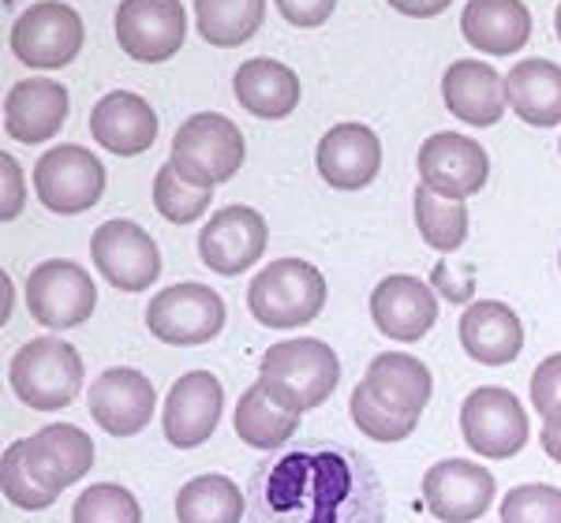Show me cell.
Returning <instances> with one entry per match:
<instances>
[{"instance_id":"6da1fadb","label":"cell","mask_w":561,"mask_h":523,"mask_svg":"<svg viewBox=\"0 0 561 523\" xmlns=\"http://www.w3.org/2000/svg\"><path fill=\"white\" fill-rule=\"evenodd\" d=\"M251 523H386V486L364 453L285 449L248 479Z\"/></svg>"},{"instance_id":"7a4b0ae2","label":"cell","mask_w":561,"mask_h":523,"mask_svg":"<svg viewBox=\"0 0 561 523\" xmlns=\"http://www.w3.org/2000/svg\"><path fill=\"white\" fill-rule=\"evenodd\" d=\"M434 377L415 356L382 351L367 367L364 382L352 390V422L375 441H404L431 404Z\"/></svg>"},{"instance_id":"3957f363","label":"cell","mask_w":561,"mask_h":523,"mask_svg":"<svg viewBox=\"0 0 561 523\" xmlns=\"http://www.w3.org/2000/svg\"><path fill=\"white\" fill-rule=\"evenodd\" d=\"M259 382L296 411H311L330 400L341 382V359L330 345L314 337H296L274 345L262 356Z\"/></svg>"},{"instance_id":"277c9868","label":"cell","mask_w":561,"mask_h":523,"mask_svg":"<svg viewBox=\"0 0 561 523\" xmlns=\"http://www.w3.org/2000/svg\"><path fill=\"white\" fill-rule=\"evenodd\" d=\"M325 306V277L304 258H280L259 269L248 288V311L266 329L307 326Z\"/></svg>"},{"instance_id":"5b68a950","label":"cell","mask_w":561,"mask_h":523,"mask_svg":"<svg viewBox=\"0 0 561 523\" xmlns=\"http://www.w3.org/2000/svg\"><path fill=\"white\" fill-rule=\"evenodd\" d=\"M12 393L34 411H60L83 390V359L68 340H26L8 367Z\"/></svg>"},{"instance_id":"8992f818","label":"cell","mask_w":561,"mask_h":523,"mask_svg":"<svg viewBox=\"0 0 561 523\" xmlns=\"http://www.w3.org/2000/svg\"><path fill=\"white\" fill-rule=\"evenodd\" d=\"M243 158H248V147H243V135L229 116L195 113L173 135V158H169V165L187 184L217 187L240 173Z\"/></svg>"},{"instance_id":"52a82bcc","label":"cell","mask_w":561,"mask_h":523,"mask_svg":"<svg viewBox=\"0 0 561 523\" xmlns=\"http://www.w3.org/2000/svg\"><path fill=\"white\" fill-rule=\"evenodd\" d=\"M98 288L79 262L53 258L26 277V311L45 329H76L94 314Z\"/></svg>"},{"instance_id":"ba28073f","label":"cell","mask_w":561,"mask_h":523,"mask_svg":"<svg viewBox=\"0 0 561 523\" xmlns=\"http://www.w3.org/2000/svg\"><path fill=\"white\" fill-rule=\"evenodd\" d=\"M83 49V20L65 0H38L12 23V53L26 68H68Z\"/></svg>"},{"instance_id":"9c48e42d","label":"cell","mask_w":561,"mask_h":523,"mask_svg":"<svg viewBox=\"0 0 561 523\" xmlns=\"http://www.w3.org/2000/svg\"><path fill=\"white\" fill-rule=\"evenodd\" d=\"M460 434L472 453L486 460H510L528 445V411L510 390L483 385V390L468 393L465 408H460Z\"/></svg>"},{"instance_id":"30bf717a","label":"cell","mask_w":561,"mask_h":523,"mask_svg":"<svg viewBox=\"0 0 561 523\" xmlns=\"http://www.w3.org/2000/svg\"><path fill=\"white\" fill-rule=\"evenodd\" d=\"M147 326L161 345H206L225 329V300L206 284H173L150 300Z\"/></svg>"},{"instance_id":"8fae6325","label":"cell","mask_w":561,"mask_h":523,"mask_svg":"<svg viewBox=\"0 0 561 523\" xmlns=\"http://www.w3.org/2000/svg\"><path fill=\"white\" fill-rule=\"evenodd\" d=\"M34 187L45 210L53 213H87L105 195V165L87 147L65 142L45 150L34 165Z\"/></svg>"},{"instance_id":"7c38bea8","label":"cell","mask_w":561,"mask_h":523,"mask_svg":"<svg viewBox=\"0 0 561 523\" xmlns=\"http://www.w3.org/2000/svg\"><path fill=\"white\" fill-rule=\"evenodd\" d=\"M90 258L116 292H147L161 277V251L135 221H105L90 236Z\"/></svg>"},{"instance_id":"4fadbf2b","label":"cell","mask_w":561,"mask_h":523,"mask_svg":"<svg viewBox=\"0 0 561 523\" xmlns=\"http://www.w3.org/2000/svg\"><path fill=\"white\" fill-rule=\"evenodd\" d=\"M187 38V12L180 0H121L116 42L139 65H161L176 57Z\"/></svg>"},{"instance_id":"5bb4252c","label":"cell","mask_w":561,"mask_h":523,"mask_svg":"<svg viewBox=\"0 0 561 523\" xmlns=\"http://www.w3.org/2000/svg\"><path fill=\"white\" fill-rule=\"evenodd\" d=\"M15 445H20L26 475L57 498L94 467V441L71 422H49L38 434L15 441Z\"/></svg>"},{"instance_id":"9a60e30c","label":"cell","mask_w":561,"mask_h":523,"mask_svg":"<svg viewBox=\"0 0 561 523\" xmlns=\"http://www.w3.org/2000/svg\"><path fill=\"white\" fill-rule=\"evenodd\" d=\"M491 176V158L476 139L457 131H438L420 147V179L442 198H460L483 191Z\"/></svg>"},{"instance_id":"2e32d148","label":"cell","mask_w":561,"mask_h":523,"mask_svg":"<svg viewBox=\"0 0 561 523\" xmlns=\"http://www.w3.org/2000/svg\"><path fill=\"white\" fill-rule=\"evenodd\" d=\"M225 411V385L210 371H192L165 396V411H161V434L173 449H198L221 422Z\"/></svg>"},{"instance_id":"e0dca14e","label":"cell","mask_w":561,"mask_h":523,"mask_svg":"<svg viewBox=\"0 0 561 523\" xmlns=\"http://www.w3.org/2000/svg\"><path fill=\"white\" fill-rule=\"evenodd\" d=\"M266 221L251 206H225L217 210L210 224L198 232V258L206 262V269L221 277H237L243 269H251L266 251Z\"/></svg>"},{"instance_id":"ac0fdd59","label":"cell","mask_w":561,"mask_h":523,"mask_svg":"<svg viewBox=\"0 0 561 523\" xmlns=\"http://www.w3.org/2000/svg\"><path fill=\"white\" fill-rule=\"evenodd\" d=\"M423 501L442 523H472L494 504V475L472 460H442L423 475Z\"/></svg>"},{"instance_id":"d6986e66","label":"cell","mask_w":561,"mask_h":523,"mask_svg":"<svg viewBox=\"0 0 561 523\" xmlns=\"http://www.w3.org/2000/svg\"><path fill=\"white\" fill-rule=\"evenodd\" d=\"M87 400H90L94 422L108 438L139 434L153 419V408H158V393H153V385L147 382V374L131 371V367L102 371V377L90 385Z\"/></svg>"},{"instance_id":"ffe728a7","label":"cell","mask_w":561,"mask_h":523,"mask_svg":"<svg viewBox=\"0 0 561 523\" xmlns=\"http://www.w3.org/2000/svg\"><path fill=\"white\" fill-rule=\"evenodd\" d=\"M370 318L389 340L415 345L434 329L438 322V300L420 277L393 274L370 292Z\"/></svg>"},{"instance_id":"44dd1931","label":"cell","mask_w":561,"mask_h":523,"mask_svg":"<svg viewBox=\"0 0 561 523\" xmlns=\"http://www.w3.org/2000/svg\"><path fill=\"white\" fill-rule=\"evenodd\" d=\"M319 173L337 191H364L382 168V142L367 124H337L319 142Z\"/></svg>"},{"instance_id":"7402d4cb","label":"cell","mask_w":561,"mask_h":523,"mask_svg":"<svg viewBox=\"0 0 561 523\" xmlns=\"http://www.w3.org/2000/svg\"><path fill=\"white\" fill-rule=\"evenodd\" d=\"M90 135L108 153L135 158V153H147L158 142V113L150 109V102L142 94L108 90L90 113Z\"/></svg>"},{"instance_id":"603a6c76","label":"cell","mask_w":561,"mask_h":523,"mask_svg":"<svg viewBox=\"0 0 561 523\" xmlns=\"http://www.w3.org/2000/svg\"><path fill=\"white\" fill-rule=\"evenodd\" d=\"M442 102L472 128H494L505 113V79L486 60H457L442 75Z\"/></svg>"},{"instance_id":"cb8c5ba5","label":"cell","mask_w":561,"mask_h":523,"mask_svg":"<svg viewBox=\"0 0 561 523\" xmlns=\"http://www.w3.org/2000/svg\"><path fill=\"white\" fill-rule=\"evenodd\" d=\"M68 120V90L53 79H23L4 97V131L23 147L53 139Z\"/></svg>"},{"instance_id":"d4e9b609","label":"cell","mask_w":561,"mask_h":523,"mask_svg":"<svg viewBox=\"0 0 561 523\" xmlns=\"http://www.w3.org/2000/svg\"><path fill=\"white\" fill-rule=\"evenodd\" d=\"M460 34L476 53L513 57L531 38V12L524 8V0H468Z\"/></svg>"},{"instance_id":"484cf974","label":"cell","mask_w":561,"mask_h":523,"mask_svg":"<svg viewBox=\"0 0 561 523\" xmlns=\"http://www.w3.org/2000/svg\"><path fill=\"white\" fill-rule=\"evenodd\" d=\"M460 345L483 367H505L524 351V322L497 300H479L460 318Z\"/></svg>"},{"instance_id":"4316f807","label":"cell","mask_w":561,"mask_h":523,"mask_svg":"<svg viewBox=\"0 0 561 523\" xmlns=\"http://www.w3.org/2000/svg\"><path fill=\"white\" fill-rule=\"evenodd\" d=\"M232 90H237V102L251 116H259V120H285L300 105V79H296V71L270 57L243 60L237 75H232Z\"/></svg>"},{"instance_id":"83f0119b","label":"cell","mask_w":561,"mask_h":523,"mask_svg":"<svg viewBox=\"0 0 561 523\" xmlns=\"http://www.w3.org/2000/svg\"><path fill=\"white\" fill-rule=\"evenodd\" d=\"M505 97H510L513 113L524 124L554 128V124H561V68L542 57L520 60L505 75Z\"/></svg>"},{"instance_id":"f1b7e54d","label":"cell","mask_w":561,"mask_h":523,"mask_svg":"<svg viewBox=\"0 0 561 523\" xmlns=\"http://www.w3.org/2000/svg\"><path fill=\"white\" fill-rule=\"evenodd\" d=\"M300 415L304 411L280 404L277 396L266 390V385L255 382L248 393L240 396L232 422H237L240 441H248L251 449H277V445H285V441L296 434V427H300Z\"/></svg>"},{"instance_id":"f546056e","label":"cell","mask_w":561,"mask_h":523,"mask_svg":"<svg viewBox=\"0 0 561 523\" xmlns=\"http://www.w3.org/2000/svg\"><path fill=\"white\" fill-rule=\"evenodd\" d=\"M266 20V0H195V31L217 49H237Z\"/></svg>"},{"instance_id":"4dcf8cb0","label":"cell","mask_w":561,"mask_h":523,"mask_svg":"<svg viewBox=\"0 0 561 523\" xmlns=\"http://www.w3.org/2000/svg\"><path fill=\"white\" fill-rule=\"evenodd\" d=\"M248 498L229 475H198L176 493L180 523H240Z\"/></svg>"},{"instance_id":"1f68e13d","label":"cell","mask_w":561,"mask_h":523,"mask_svg":"<svg viewBox=\"0 0 561 523\" xmlns=\"http://www.w3.org/2000/svg\"><path fill=\"white\" fill-rule=\"evenodd\" d=\"M412 206H415V224H420L423 240L431 243L434 251L449 255L457 251L460 243L468 236V206L460 198H442L434 195L431 187H415L412 195Z\"/></svg>"},{"instance_id":"d6a6232c","label":"cell","mask_w":561,"mask_h":523,"mask_svg":"<svg viewBox=\"0 0 561 523\" xmlns=\"http://www.w3.org/2000/svg\"><path fill=\"white\" fill-rule=\"evenodd\" d=\"M214 187H195L176 173L173 165H161L153 176V206L169 224H192L210 210Z\"/></svg>"},{"instance_id":"836d02e7","label":"cell","mask_w":561,"mask_h":523,"mask_svg":"<svg viewBox=\"0 0 561 523\" xmlns=\"http://www.w3.org/2000/svg\"><path fill=\"white\" fill-rule=\"evenodd\" d=\"M71 523H142V509L131 490L116 483H98L79 493Z\"/></svg>"},{"instance_id":"e575fe53","label":"cell","mask_w":561,"mask_h":523,"mask_svg":"<svg viewBox=\"0 0 561 523\" xmlns=\"http://www.w3.org/2000/svg\"><path fill=\"white\" fill-rule=\"evenodd\" d=\"M502 523H561V490L547 483H528L505 493Z\"/></svg>"},{"instance_id":"d590c367","label":"cell","mask_w":561,"mask_h":523,"mask_svg":"<svg viewBox=\"0 0 561 523\" xmlns=\"http://www.w3.org/2000/svg\"><path fill=\"white\" fill-rule=\"evenodd\" d=\"M0 486H4V498L12 501L15 509H26V512H42V509H49V504L57 501V493L42 490V486L26 475L20 445L4 449V460H0Z\"/></svg>"},{"instance_id":"8d00e7d4","label":"cell","mask_w":561,"mask_h":523,"mask_svg":"<svg viewBox=\"0 0 561 523\" xmlns=\"http://www.w3.org/2000/svg\"><path fill=\"white\" fill-rule=\"evenodd\" d=\"M531 408L542 415V422H561V351L542 359L531 374Z\"/></svg>"},{"instance_id":"74e56055","label":"cell","mask_w":561,"mask_h":523,"mask_svg":"<svg viewBox=\"0 0 561 523\" xmlns=\"http://www.w3.org/2000/svg\"><path fill=\"white\" fill-rule=\"evenodd\" d=\"M277 8L293 26H322L333 15L337 0H277Z\"/></svg>"},{"instance_id":"f35d334b","label":"cell","mask_w":561,"mask_h":523,"mask_svg":"<svg viewBox=\"0 0 561 523\" xmlns=\"http://www.w3.org/2000/svg\"><path fill=\"white\" fill-rule=\"evenodd\" d=\"M0 168H4V198H0V218L4 221H12V218H20V210H23V176H20V165L12 161V153H4L0 158Z\"/></svg>"},{"instance_id":"ab89813d","label":"cell","mask_w":561,"mask_h":523,"mask_svg":"<svg viewBox=\"0 0 561 523\" xmlns=\"http://www.w3.org/2000/svg\"><path fill=\"white\" fill-rule=\"evenodd\" d=\"M401 15H412V20H431V15L446 12L454 0H389Z\"/></svg>"},{"instance_id":"60d3db41","label":"cell","mask_w":561,"mask_h":523,"mask_svg":"<svg viewBox=\"0 0 561 523\" xmlns=\"http://www.w3.org/2000/svg\"><path fill=\"white\" fill-rule=\"evenodd\" d=\"M542 449H547V456L554 460V464H561V422H542Z\"/></svg>"},{"instance_id":"b9f144b4","label":"cell","mask_w":561,"mask_h":523,"mask_svg":"<svg viewBox=\"0 0 561 523\" xmlns=\"http://www.w3.org/2000/svg\"><path fill=\"white\" fill-rule=\"evenodd\" d=\"M554 31H558V42H561V4H558V12H554Z\"/></svg>"},{"instance_id":"7bdbcfd3","label":"cell","mask_w":561,"mask_h":523,"mask_svg":"<svg viewBox=\"0 0 561 523\" xmlns=\"http://www.w3.org/2000/svg\"><path fill=\"white\" fill-rule=\"evenodd\" d=\"M558 150H561V142H558Z\"/></svg>"}]
</instances>
